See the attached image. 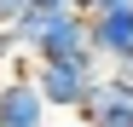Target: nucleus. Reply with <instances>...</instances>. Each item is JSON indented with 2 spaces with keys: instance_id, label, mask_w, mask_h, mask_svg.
<instances>
[{
  "instance_id": "nucleus-1",
  "label": "nucleus",
  "mask_w": 133,
  "mask_h": 127,
  "mask_svg": "<svg viewBox=\"0 0 133 127\" xmlns=\"http://www.w3.org/2000/svg\"><path fill=\"white\" fill-rule=\"evenodd\" d=\"M98 75H104L98 64H35V87L46 93L52 110H81Z\"/></svg>"
},
{
  "instance_id": "nucleus-2",
  "label": "nucleus",
  "mask_w": 133,
  "mask_h": 127,
  "mask_svg": "<svg viewBox=\"0 0 133 127\" xmlns=\"http://www.w3.org/2000/svg\"><path fill=\"white\" fill-rule=\"evenodd\" d=\"M87 23H93V52H98L104 64L133 58V0H116V6L87 12Z\"/></svg>"
},
{
  "instance_id": "nucleus-3",
  "label": "nucleus",
  "mask_w": 133,
  "mask_h": 127,
  "mask_svg": "<svg viewBox=\"0 0 133 127\" xmlns=\"http://www.w3.org/2000/svg\"><path fill=\"white\" fill-rule=\"evenodd\" d=\"M87 127H133V87L116 75H98L93 93H87V104L75 110Z\"/></svg>"
},
{
  "instance_id": "nucleus-4",
  "label": "nucleus",
  "mask_w": 133,
  "mask_h": 127,
  "mask_svg": "<svg viewBox=\"0 0 133 127\" xmlns=\"http://www.w3.org/2000/svg\"><path fill=\"white\" fill-rule=\"evenodd\" d=\"M46 93L35 81H0V127H46Z\"/></svg>"
},
{
  "instance_id": "nucleus-5",
  "label": "nucleus",
  "mask_w": 133,
  "mask_h": 127,
  "mask_svg": "<svg viewBox=\"0 0 133 127\" xmlns=\"http://www.w3.org/2000/svg\"><path fill=\"white\" fill-rule=\"evenodd\" d=\"M6 52H23V40H17L12 23H0V64H6Z\"/></svg>"
},
{
  "instance_id": "nucleus-6",
  "label": "nucleus",
  "mask_w": 133,
  "mask_h": 127,
  "mask_svg": "<svg viewBox=\"0 0 133 127\" xmlns=\"http://www.w3.org/2000/svg\"><path fill=\"white\" fill-rule=\"evenodd\" d=\"M29 6H35V0H0V17H6V23H17Z\"/></svg>"
},
{
  "instance_id": "nucleus-7",
  "label": "nucleus",
  "mask_w": 133,
  "mask_h": 127,
  "mask_svg": "<svg viewBox=\"0 0 133 127\" xmlns=\"http://www.w3.org/2000/svg\"><path fill=\"white\" fill-rule=\"evenodd\" d=\"M110 75H116V81H127V87H133V58H122V64H110Z\"/></svg>"
},
{
  "instance_id": "nucleus-8",
  "label": "nucleus",
  "mask_w": 133,
  "mask_h": 127,
  "mask_svg": "<svg viewBox=\"0 0 133 127\" xmlns=\"http://www.w3.org/2000/svg\"><path fill=\"white\" fill-rule=\"evenodd\" d=\"M98 6H116V0H81V12H98Z\"/></svg>"
},
{
  "instance_id": "nucleus-9",
  "label": "nucleus",
  "mask_w": 133,
  "mask_h": 127,
  "mask_svg": "<svg viewBox=\"0 0 133 127\" xmlns=\"http://www.w3.org/2000/svg\"><path fill=\"white\" fill-rule=\"evenodd\" d=\"M0 23H6V17H0Z\"/></svg>"
}]
</instances>
